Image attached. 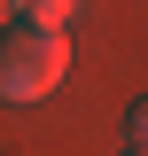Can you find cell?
<instances>
[{
  "label": "cell",
  "instance_id": "obj_3",
  "mask_svg": "<svg viewBox=\"0 0 148 156\" xmlns=\"http://www.w3.org/2000/svg\"><path fill=\"white\" fill-rule=\"evenodd\" d=\"M125 125H132V148H148V94H140V101L125 109Z\"/></svg>",
  "mask_w": 148,
  "mask_h": 156
},
{
  "label": "cell",
  "instance_id": "obj_5",
  "mask_svg": "<svg viewBox=\"0 0 148 156\" xmlns=\"http://www.w3.org/2000/svg\"><path fill=\"white\" fill-rule=\"evenodd\" d=\"M125 156H148V148H125Z\"/></svg>",
  "mask_w": 148,
  "mask_h": 156
},
{
  "label": "cell",
  "instance_id": "obj_2",
  "mask_svg": "<svg viewBox=\"0 0 148 156\" xmlns=\"http://www.w3.org/2000/svg\"><path fill=\"white\" fill-rule=\"evenodd\" d=\"M16 16L31 23V31H62V23L78 16V0H16Z\"/></svg>",
  "mask_w": 148,
  "mask_h": 156
},
{
  "label": "cell",
  "instance_id": "obj_1",
  "mask_svg": "<svg viewBox=\"0 0 148 156\" xmlns=\"http://www.w3.org/2000/svg\"><path fill=\"white\" fill-rule=\"evenodd\" d=\"M70 70V39L62 31H31V23H8L0 31V101H47Z\"/></svg>",
  "mask_w": 148,
  "mask_h": 156
},
{
  "label": "cell",
  "instance_id": "obj_4",
  "mask_svg": "<svg viewBox=\"0 0 148 156\" xmlns=\"http://www.w3.org/2000/svg\"><path fill=\"white\" fill-rule=\"evenodd\" d=\"M0 16H16V0H0Z\"/></svg>",
  "mask_w": 148,
  "mask_h": 156
}]
</instances>
